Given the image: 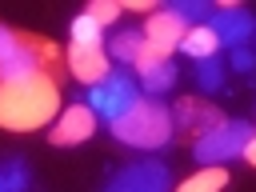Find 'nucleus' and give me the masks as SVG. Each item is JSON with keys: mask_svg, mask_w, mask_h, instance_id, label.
Here are the masks:
<instances>
[{"mask_svg": "<svg viewBox=\"0 0 256 192\" xmlns=\"http://www.w3.org/2000/svg\"><path fill=\"white\" fill-rule=\"evenodd\" d=\"M176 76H180V68L172 64V60H156V64H148V68H140V84L152 92V96H160V92H168L172 84H176Z\"/></svg>", "mask_w": 256, "mask_h": 192, "instance_id": "nucleus-14", "label": "nucleus"}, {"mask_svg": "<svg viewBox=\"0 0 256 192\" xmlns=\"http://www.w3.org/2000/svg\"><path fill=\"white\" fill-rule=\"evenodd\" d=\"M60 108V88L48 72L16 80V84H0V128L8 132H32L44 128Z\"/></svg>", "mask_w": 256, "mask_h": 192, "instance_id": "nucleus-1", "label": "nucleus"}, {"mask_svg": "<svg viewBox=\"0 0 256 192\" xmlns=\"http://www.w3.org/2000/svg\"><path fill=\"white\" fill-rule=\"evenodd\" d=\"M172 188V172L160 160H140V164H124L108 176L104 192H168Z\"/></svg>", "mask_w": 256, "mask_h": 192, "instance_id": "nucleus-7", "label": "nucleus"}, {"mask_svg": "<svg viewBox=\"0 0 256 192\" xmlns=\"http://www.w3.org/2000/svg\"><path fill=\"white\" fill-rule=\"evenodd\" d=\"M168 12L176 16V20H184L188 28H200V24H208L212 20V4L208 0H176V4H168Z\"/></svg>", "mask_w": 256, "mask_h": 192, "instance_id": "nucleus-16", "label": "nucleus"}, {"mask_svg": "<svg viewBox=\"0 0 256 192\" xmlns=\"http://www.w3.org/2000/svg\"><path fill=\"white\" fill-rule=\"evenodd\" d=\"M100 24L88 16V12H80L76 20H72V44H100Z\"/></svg>", "mask_w": 256, "mask_h": 192, "instance_id": "nucleus-19", "label": "nucleus"}, {"mask_svg": "<svg viewBox=\"0 0 256 192\" xmlns=\"http://www.w3.org/2000/svg\"><path fill=\"white\" fill-rule=\"evenodd\" d=\"M248 140H252V124H248V120H224V124H216L212 132H204V136L192 140V160L216 168V164H224V160H232V156H244Z\"/></svg>", "mask_w": 256, "mask_h": 192, "instance_id": "nucleus-5", "label": "nucleus"}, {"mask_svg": "<svg viewBox=\"0 0 256 192\" xmlns=\"http://www.w3.org/2000/svg\"><path fill=\"white\" fill-rule=\"evenodd\" d=\"M92 132H96V112H92L88 104H68V108L56 116L48 140H52L56 148H68V144H84Z\"/></svg>", "mask_w": 256, "mask_h": 192, "instance_id": "nucleus-9", "label": "nucleus"}, {"mask_svg": "<svg viewBox=\"0 0 256 192\" xmlns=\"http://www.w3.org/2000/svg\"><path fill=\"white\" fill-rule=\"evenodd\" d=\"M68 68L76 80L84 84H100L112 68H108V52L100 44H68Z\"/></svg>", "mask_w": 256, "mask_h": 192, "instance_id": "nucleus-11", "label": "nucleus"}, {"mask_svg": "<svg viewBox=\"0 0 256 192\" xmlns=\"http://www.w3.org/2000/svg\"><path fill=\"white\" fill-rule=\"evenodd\" d=\"M216 124H224V116H220V108L216 104H208V100H180L176 104V112H172V128H180V132H196V136H204V132H212Z\"/></svg>", "mask_w": 256, "mask_h": 192, "instance_id": "nucleus-10", "label": "nucleus"}, {"mask_svg": "<svg viewBox=\"0 0 256 192\" xmlns=\"http://www.w3.org/2000/svg\"><path fill=\"white\" fill-rule=\"evenodd\" d=\"M32 172L24 164V156H4L0 160V192H28Z\"/></svg>", "mask_w": 256, "mask_h": 192, "instance_id": "nucleus-15", "label": "nucleus"}, {"mask_svg": "<svg viewBox=\"0 0 256 192\" xmlns=\"http://www.w3.org/2000/svg\"><path fill=\"white\" fill-rule=\"evenodd\" d=\"M144 28H120L112 40H108V60H120V64H140V56H144Z\"/></svg>", "mask_w": 256, "mask_h": 192, "instance_id": "nucleus-12", "label": "nucleus"}, {"mask_svg": "<svg viewBox=\"0 0 256 192\" xmlns=\"http://www.w3.org/2000/svg\"><path fill=\"white\" fill-rule=\"evenodd\" d=\"M88 16L104 28V24H112V20L120 16V4H116V0H96V4H88Z\"/></svg>", "mask_w": 256, "mask_h": 192, "instance_id": "nucleus-20", "label": "nucleus"}, {"mask_svg": "<svg viewBox=\"0 0 256 192\" xmlns=\"http://www.w3.org/2000/svg\"><path fill=\"white\" fill-rule=\"evenodd\" d=\"M172 112H168V104L164 100H144L140 96V104L136 108H128L116 124H112V136L120 140V144H128V148H144V152H152V148H164L168 140H172Z\"/></svg>", "mask_w": 256, "mask_h": 192, "instance_id": "nucleus-2", "label": "nucleus"}, {"mask_svg": "<svg viewBox=\"0 0 256 192\" xmlns=\"http://www.w3.org/2000/svg\"><path fill=\"white\" fill-rule=\"evenodd\" d=\"M228 68L252 72V68H256V52H252V48H232V52H228Z\"/></svg>", "mask_w": 256, "mask_h": 192, "instance_id": "nucleus-21", "label": "nucleus"}, {"mask_svg": "<svg viewBox=\"0 0 256 192\" xmlns=\"http://www.w3.org/2000/svg\"><path fill=\"white\" fill-rule=\"evenodd\" d=\"M84 100H88V108H92L100 120L116 124L128 108H136V104H140V84H136L124 68H112L100 84H92V92H88Z\"/></svg>", "mask_w": 256, "mask_h": 192, "instance_id": "nucleus-4", "label": "nucleus"}, {"mask_svg": "<svg viewBox=\"0 0 256 192\" xmlns=\"http://www.w3.org/2000/svg\"><path fill=\"white\" fill-rule=\"evenodd\" d=\"M52 60H56L52 44L0 24V84H16V80H28V76H40Z\"/></svg>", "mask_w": 256, "mask_h": 192, "instance_id": "nucleus-3", "label": "nucleus"}, {"mask_svg": "<svg viewBox=\"0 0 256 192\" xmlns=\"http://www.w3.org/2000/svg\"><path fill=\"white\" fill-rule=\"evenodd\" d=\"M244 156H248V164H256V132H252V140H248V148H244Z\"/></svg>", "mask_w": 256, "mask_h": 192, "instance_id": "nucleus-22", "label": "nucleus"}, {"mask_svg": "<svg viewBox=\"0 0 256 192\" xmlns=\"http://www.w3.org/2000/svg\"><path fill=\"white\" fill-rule=\"evenodd\" d=\"M196 88L200 92H220L224 88V64L216 60V56H208V60H196Z\"/></svg>", "mask_w": 256, "mask_h": 192, "instance_id": "nucleus-18", "label": "nucleus"}, {"mask_svg": "<svg viewBox=\"0 0 256 192\" xmlns=\"http://www.w3.org/2000/svg\"><path fill=\"white\" fill-rule=\"evenodd\" d=\"M216 48H220V40H216V32H212L208 24L188 28L184 40H180V52H188L192 60H208V56H216Z\"/></svg>", "mask_w": 256, "mask_h": 192, "instance_id": "nucleus-13", "label": "nucleus"}, {"mask_svg": "<svg viewBox=\"0 0 256 192\" xmlns=\"http://www.w3.org/2000/svg\"><path fill=\"white\" fill-rule=\"evenodd\" d=\"M208 28L216 32V40L232 52V48H248V40L256 36V16L244 8V4H224L212 12Z\"/></svg>", "mask_w": 256, "mask_h": 192, "instance_id": "nucleus-8", "label": "nucleus"}, {"mask_svg": "<svg viewBox=\"0 0 256 192\" xmlns=\"http://www.w3.org/2000/svg\"><path fill=\"white\" fill-rule=\"evenodd\" d=\"M184 32H188V24L176 20L168 8H164V12H152L148 24H144V40H148V44H144V56H140L136 68H148V64H156V60H168V56L180 48Z\"/></svg>", "mask_w": 256, "mask_h": 192, "instance_id": "nucleus-6", "label": "nucleus"}, {"mask_svg": "<svg viewBox=\"0 0 256 192\" xmlns=\"http://www.w3.org/2000/svg\"><path fill=\"white\" fill-rule=\"evenodd\" d=\"M228 184V172L224 168H200V172H192L176 192H220Z\"/></svg>", "mask_w": 256, "mask_h": 192, "instance_id": "nucleus-17", "label": "nucleus"}]
</instances>
